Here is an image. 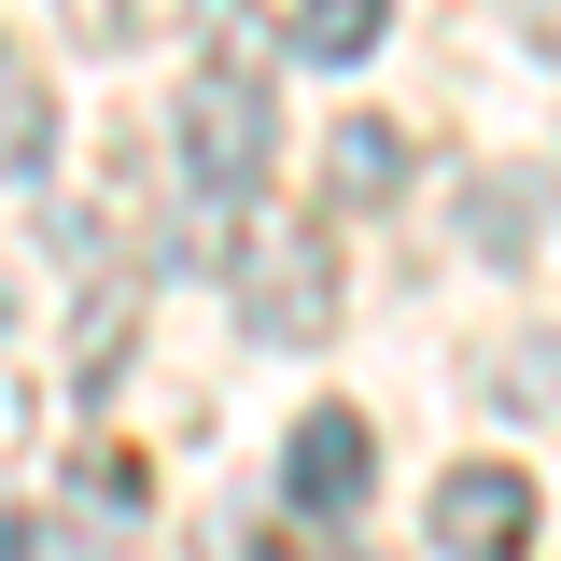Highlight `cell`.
Here are the masks:
<instances>
[{
  "instance_id": "14",
  "label": "cell",
  "mask_w": 561,
  "mask_h": 561,
  "mask_svg": "<svg viewBox=\"0 0 561 561\" xmlns=\"http://www.w3.org/2000/svg\"><path fill=\"white\" fill-rule=\"evenodd\" d=\"M0 351H14V309H0Z\"/></svg>"
},
{
  "instance_id": "2",
  "label": "cell",
  "mask_w": 561,
  "mask_h": 561,
  "mask_svg": "<svg viewBox=\"0 0 561 561\" xmlns=\"http://www.w3.org/2000/svg\"><path fill=\"white\" fill-rule=\"evenodd\" d=\"M239 323L267 351H323L337 337V253H323V225H253L239 239Z\"/></svg>"
},
{
  "instance_id": "10",
  "label": "cell",
  "mask_w": 561,
  "mask_h": 561,
  "mask_svg": "<svg viewBox=\"0 0 561 561\" xmlns=\"http://www.w3.org/2000/svg\"><path fill=\"white\" fill-rule=\"evenodd\" d=\"M505 408H561V337H519V351H505Z\"/></svg>"
},
{
  "instance_id": "13",
  "label": "cell",
  "mask_w": 561,
  "mask_h": 561,
  "mask_svg": "<svg viewBox=\"0 0 561 561\" xmlns=\"http://www.w3.org/2000/svg\"><path fill=\"white\" fill-rule=\"evenodd\" d=\"M267 561H351V548H267Z\"/></svg>"
},
{
  "instance_id": "1",
  "label": "cell",
  "mask_w": 561,
  "mask_h": 561,
  "mask_svg": "<svg viewBox=\"0 0 561 561\" xmlns=\"http://www.w3.org/2000/svg\"><path fill=\"white\" fill-rule=\"evenodd\" d=\"M169 154H183V197H197V225H225V210L253 197L280 169V84L267 57H197L183 84H169Z\"/></svg>"
},
{
  "instance_id": "3",
  "label": "cell",
  "mask_w": 561,
  "mask_h": 561,
  "mask_svg": "<svg viewBox=\"0 0 561 561\" xmlns=\"http://www.w3.org/2000/svg\"><path fill=\"white\" fill-rule=\"evenodd\" d=\"M365 478H379V435L351 408H309L295 435H280V505L309 519V534H337L351 505H365Z\"/></svg>"
},
{
  "instance_id": "12",
  "label": "cell",
  "mask_w": 561,
  "mask_h": 561,
  "mask_svg": "<svg viewBox=\"0 0 561 561\" xmlns=\"http://www.w3.org/2000/svg\"><path fill=\"white\" fill-rule=\"evenodd\" d=\"M28 548H43V534H28V519H14V505H0V561H28Z\"/></svg>"
},
{
  "instance_id": "9",
  "label": "cell",
  "mask_w": 561,
  "mask_h": 561,
  "mask_svg": "<svg viewBox=\"0 0 561 561\" xmlns=\"http://www.w3.org/2000/svg\"><path fill=\"white\" fill-rule=\"evenodd\" d=\"M463 239H478L491 267H519V253H534V183H505V169H478V183H463Z\"/></svg>"
},
{
  "instance_id": "7",
  "label": "cell",
  "mask_w": 561,
  "mask_h": 561,
  "mask_svg": "<svg viewBox=\"0 0 561 561\" xmlns=\"http://www.w3.org/2000/svg\"><path fill=\"white\" fill-rule=\"evenodd\" d=\"M197 0H57V28L84 43V57H140V43H169Z\"/></svg>"
},
{
  "instance_id": "5",
  "label": "cell",
  "mask_w": 561,
  "mask_h": 561,
  "mask_svg": "<svg viewBox=\"0 0 561 561\" xmlns=\"http://www.w3.org/2000/svg\"><path fill=\"white\" fill-rule=\"evenodd\" d=\"M408 169H421L408 127H379V113H351V127L323 140V197H337V210H393V197H408Z\"/></svg>"
},
{
  "instance_id": "4",
  "label": "cell",
  "mask_w": 561,
  "mask_h": 561,
  "mask_svg": "<svg viewBox=\"0 0 561 561\" xmlns=\"http://www.w3.org/2000/svg\"><path fill=\"white\" fill-rule=\"evenodd\" d=\"M435 548L449 561H519L534 548V478L519 463H449L435 478Z\"/></svg>"
},
{
  "instance_id": "15",
  "label": "cell",
  "mask_w": 561,
  "mask_h": 561,
  "mask_svg": "<svg viewBox=\"0 0 561 561\" xmlns=\"http://www.w3.org/2000/svg\"><path fill=\"white\" fill-rule=\"evenodd\" d=\"M0 70H14V57H0Z\"/></svg>"
},
{
  "instance_id": "8",
  "label": "cell",
  "mask_w": 561,
  "mask_h": 561,
  "mask_svg": "<svg viewBox=\"0 0 561 561\" xmlns=\"http://www.w3.org/2000/svg\"><path fill=\"white\" fill-rule=\"evenodd\" d=\"M379 28H393V0H295V57H309V70L379 57Z\"/></svg>"
},
{
  "instance_id": "6",
  "label": "cell",
  "mask_w": 561,
  "mask_h": 561,
  "mask_svg": "<svg viewBox=\"0 0 561 561\" xmlns=\"http://www.w3.org/2000/svg\"><path fill=\"white\" fill-rule=\"evenodd\" d=\"M57 169V84L43 70H0V197Z\"/></svg>"
},
{
  "instance_id": "11",
  "label": "cell",
  "mask_w": 561,
  "mask_h": 561,
  "mask_svg": "<svg viewBox=\"0 0 561 561\" xmlns=\"http://www.w3.org/2000/svg\"><path fill=\"white\" fill-rule=\"evenodd\" d=\"M84 519H140V463H127V449L84 463Z\"/></svg>"
}]
</instances>
